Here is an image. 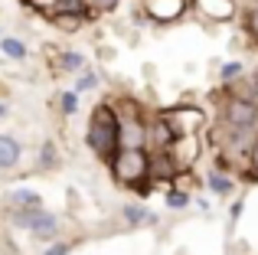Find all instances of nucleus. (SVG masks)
<instances>
[{"label":"nucleus","instance_id":"nucleus-9","mask_svg":"<svg viewBox=\"0 0 258 255\" xmlns=\"http://www.w3.org/2000/svg\"><path fill=\"white\" fill-rule=\"evenodd\" d=\"M59 66H62L66 72H82L85 59H82V52H62V56H59Z\"/></svg>","mask_w":258,"mask_h":255},{"label":"nucleus","instance_id":"nucleus-13","mask_svg":"<svg viewBox=\"0 0 258 255\" xmlns=\"http://www.w3.org/2000/svg\"><path fill=\"white\" fill-rule=\"evenodd\" d=\"M43 167H52V164H59V154H56V144H52V141H46L43 144Z\"/></svg>","mask_w":258,"mask_h":255},{"label":"nucleus","instance_id":"nucleus-16","mask_svg":"<svg viewBox=\"0 0 258 255\" xmlns=\"http://www.w3.org/2000/svg\"><path fill=\"white\" fill-rule=\"evenodd\" d=\"M43 255H69V245H66V242H56V245H49Z\"/></svg>","mask_w":258,"mask_h":255},{"label":"nucleus","instance_id":"nucleus-17","mask_svg":"<svg viewBox=\"0 0 258 255\" xmlns=\"http://www.w3.org/2000/svg\"><path fill=\"white\" fill-rule=\"evenodd\" d=\"M114 4H118V0H95V7H101V10H111Z\"/></svg>","mask_w":258,"mask_h":255},{"label":"nucleus","instance_id":"nucleus-12","mask_svg":"<svg viewBox=\"0 0 258 255\" xmlns=\"http://www.w3.org/2000/svg\"><path fill=\"white\" fill-rule=\"evenodd\" d=\"M242 69H245L242 62H226V66H222V72H219V79H222V82H232V79L242 76Z\"/></svg>","mask_w":258,"mask_h":255},{"label":"nucleus","instance_id":"nucleus-21","mask_svg":"<svg viewBox=\"0 0 258 255\" xmlns=\"http://www.w3.org/2000/svg\"><path fill=\"white\" fill-rule=\"evenodd\" d=\"M255 23H258V13H255Z\"/></svg>","mask_w":258,"mask_h":255},{"label":"nucleus","instance_id":"nucleus-7","mask_svg":"<svg viewBox=\"0 0 258 255\" xmlns=\"http://www.w3.org/2000/svg\"><path fill=\"white\" fill-rule=\"evenodd\" d=\"M121 216H124V223L127 226H141V223H154V216L144 210L141 203H127L124 210H121Z\"/></svg>","mask_w":258,"mask_h":255},{"label":"nucleus","instance_id":"nucleus-1","mask_svg":"<svg viewBox=\"0 0 258 255\" xmlns=\"http://www.w3.org/2000/svg\"><path fill=\"white\" fill-rule=\"evenodd\" d=\"M121 128H124V121H121L108 105H98L92 121H88V134H85L88 147H92L95 154H101V157H108L111 151L121 147Z\"/></svg>","mask_w":258,"mask_h":255},{"label":"nucleus","instance_id":"nucleus-6","mask_svg":"<svg viewBox=\"0 0 258 255\" xmlns=\"http://www.w3.org/2000/svg\"><path fill=\"white\" fill-rule=\"evenodd\" d=\"M10 206L13 210H39V206H43V197H39L36 190H13Z\"/></svg>","mask_w":258,"mask_h":255},{"label":"nucleus","instance_id":"nucleus-3","mask_svg":"<svg viewBox=\"0 0 258 255\" xmlns=\"http://www.w3.org/2000/svg\"><path fill=\"white\" fill-rule=\"evenodd\" d=\"M111 167H114V173H118L121 180L134 183L138 177H144V173H147V154L141 151V147H121V151L114 154Z\"/></svg>","mask_w":258,"mask_h":255},{"label":"nucleus","instance_id":"nucleus-20","mask_svg":"<svg viewBox=\"0 0 258 255\" xmlns=\"http://www.w3.org/2000/svg\"><path fill=\"white\" fill-rule=\"evenodd\" d=\"M4 118H7V105L0 102V121H4Z\"/></svg>","mask_w":258,"mask_h":255},{"label":"nucleus","instance_id":"nucleus-10","mask_svg":"<svg viewBox=\"0 0 258 255\" xmlns=\"http://www.w3.org/2000/svg\"><path fill=\"white\" fill-rule=\"evenodd\" d=\"M209 190L219 193V197H226V193H232V180H226L222 173H209Z\"/></svg>","mask_w":258,"mask_h":255},{"label":"nucleus","instance_id":"nucleus-5","mask_svg":"<svg viewBox=\"0 0 258 255\" xmlns=\"http://www.w3.org/2000/svg\"><path fill=\"white\" fill-rule=\"evenodd\" d=\"M20 157H23V147H20V141L10 138V134H0V170H10V167H17Z\"/></svg>","mask_w":258,"mask_h":255},{"label":"nucleus","instance_id":"nucleus-14","mask_svg":"<svg viewBox=\"0 0 258 255\" xmlns=\"http://www.w3.org/2000/svg\"><path fill=\"white\" fill-rule=\"evenodd\" d=\"M76 108H79V92H62V111L76 115Z\"/></svg>","mask_w":258,"mask_h":255},{"label":"nucleus","instance_id":"nucleus-18","mask_svg":"<svg viewBox=\"0 0 258 255\" xmlns=\"http://www.w3.org/2000/svg\"><path fill=\"white\" fill-rule=\"evenodd\" d=\"M242 216V200H239V203H232V219H239Z\"/></svg>","mask_w":258,"mask_h":255},{"label":"nucleus","instance_id":"nucleus-11","mask_svg":"<svg viewBox=\"0 0 258 255\" xmlns=\"http://www.w3.org/2000/svg\"><path fill=\"white\" fill-rule=\"evenodd\" d=\"M167 206H170V210H183V206H189V193L170 190V193H167Z\"/></svg>","mask_w":258,"mask_h":255},{"label":"nucleus","instance_id":"nucleus-15","mask_svg":"<svg viewBox=\"0 0 258 255\" xmlns=\"http://www.w3.org/2000/svg\"><path fill=\"white\" fill-rule=\"evenodd\" d=\"M95 82H98V79L92 76V72H82V76H79V82H76V92H85V89H95Z\"/></svg>","mask_w":258,"mask_h":255},{"label":"nucleus","instance_id":"nucleus-8","mask_svg":"<svg viewBox=\"0 0 258 255\" xmlns=\"http://www.w3.org/2000/svg\"><path fill=\"white\" fill-rule=\"evenodd\" d=\"M0 52L10 56V59H23L26 56V46L20 43V39H13V36H4V39H0Z\"/></svg>","mask_w":258,"mask_h":255},{"label":"nucleus","instance_id":"nucleus-19","mask_svg":"<svg viewBox=\"0 0 258 255\" xmlns=\"http://www.w3.org/2000/svg\"><path fill=\"white\" fill-rule=\"evenodd\" d=\"M252 157H255V167H258V141H255V147H252Z\"/></svg>","mask_w":258,"mask_h":255},{"label":"nucleus","instance_id":"nucleus-4","mask_svg":"<svg viewBox=\"0 0 258 255\" xmlns=\"http://www.w3.org/2000/svg\"><path fill=\"white\" fill-rule=\"evenodd\" d=\"M226 121L232 124L235 131H248V128L258 121L255 102H248V98H232V102L226 105Z\"/></svg>","mask_w":258,"mask_h":255},{"label":"nucleus","instance_id":"nucleus-2","mask_svg":"<svg viewBox=\"0 0 258 255\" xmlns=\"http://www.w3.org/2000/svg\"><path fill=\"white\" fill-rule=\"evenodd\" d=\"M13 223L30 229L33 236H39V239H52L62 229V226H59V216L56 213H46L43 206H39V210H13Z\"/></svg>","mask_w":258,"mask_h":255}]
</instances>
